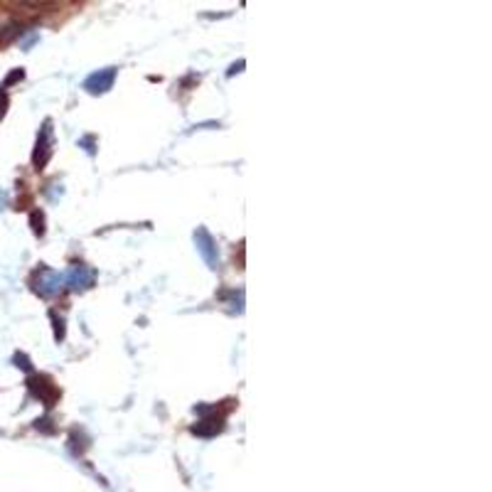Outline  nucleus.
<instances>
[{"mask_svg":"<svg viewBox=\"0 0 492 492\" xmlns=\"http://www.w3.org/2000/svg\"><path fill=\"white\" fill-rule=\"evenodd\" d=\"M67 283H69L71 288H89L91 283H94V273H91V271H87L84 266L76 264L74 269L67 273Z\"/></svg>","mask_w":492,"mask_h":492,"instance_id":"obj_6","label":"nucleus"},{"mask_svg":"<svg viewBox=\"0 0 492 492\" xmlns=\"http://www.w3.org/2000/svg\"><path fill=\"white\" fill-rule=\"evenodd\" d=\"M113 79H116V69L109 67V69H99L96 74H91L84 82V89H87L89 94H104L109 89L113 87Z\"/></svg>","mask_w":492,"mask_h":492,"instance_id":"obj_3","label":"nucleus"},{"mask_svg":"<svg viewBox=\"0 0 492 492\" xmlns=\"http://www.w3.org/2000/svg\"><path fill=\"white\" fill-rule=\"evenodd\" d=\"M30 222H32V232H35L37 236L45 234V214H42V212H32Z\"/></svg>","mask_w":492,"mask_h":492,"instance_id":"obj_7","label":"nucleus"},{"mask_svg":"<svg viewBox=\"0 0 492 492\" xmlns=\"http://www.w3.org/2000/svg\"><path fill=\"white\" fill-rule=\"evenodd\" d=\"M27 387H30V392L35 394L37 399H42V401H45V406H47V409H49V406H54V401L59 399V389L54 387L49 377H42V374L30 377Z\"/></svg>","mask_w":492,"mask_h":492,"instance_id":"obj_2","label":"nucleus"},{"mask_svg":"<svg viewBox=\"0 0 492 492\" xmlns=\"http://www.w3.org/2000/svg\"><path fill=\"white\" fill-rule=\"evenodd\" d=\"M23 76H25L23 69H15V71H12V74L5 79V87H8V84H12V82H18V79H23Z\"/></svg>","mask_w":492,"mask_h":492,"instance_id":"obj_9","label":"nucleus"},{"mask_svg":"<svg viewBox=\"0 0 492 492\" xmlns=\"http://www.w3.org/2000/svg\"><path fill=\"white\" fill-rule=\"evenodd\" d=\"M224 431V416H210V418H202L197 426H192V434L194 436H205V438H212V436H217Z\"/></svg>","mask_w":492,"mask_h":492,"instance_id":"obj_5","label":"nucleus"},{"mask_svg":"<svg viewBox=\"0 0 492 492\" xmlns=\"http://www.w3.org/2000/svg\"><path fill=\"white\" fill-rule=\"evenodd\" d=\"M194 241H197V249H199V254H202V258H205L207 264L217 266V251H214V241H212V236L207 234L205 229H197Z\"/></svg>","mask_w":492,"mask_h":492,"instance_id":"obj_4","label":"nucleus"},{"mask_svg":"<svg viewBox=\"0 0 492 492\" xmlns=\"http://www.w3.org/2000/svg\"><path fill=\"white\" fill-rule=\"evenodd\" d=\"M49 158H52V121H45L40 135H37V146H35V153H32V163H35V168H45Z\"/></svg>","mask_w":492,"mask_h":492,"instance_id":"obj_1","label":"nucleus"},{"mask_svg":"<svg viewBox=\"0 0 492 492\" xmlns=\"http://www.w3.org/2000/svg\"><path fill=\"white\" fill-rule=\"evenodd\" d=\"M5 111H8V94L3 91V89H0V121H3Z\"/></svg>","mask_w":492,"mask_h":492,"instance_id":"obj_8","label":"nucleus"}]
</instances>
